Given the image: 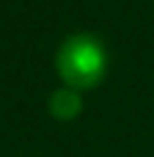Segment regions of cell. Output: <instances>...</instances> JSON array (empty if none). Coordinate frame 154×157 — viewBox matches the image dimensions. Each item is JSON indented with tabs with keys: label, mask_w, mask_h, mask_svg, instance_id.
Returning <instances> with one entry per match:
<instances>
[{
	"label": "cell",
	"mask_w": 154,
	"mask_h": 157,
	"mask_svg": "<svg viewBox=\"0 0 154 157\" xmlns=\"http://www.w3.org/2000/svg\"><path fill=\"white\" fill-rule=\"evenodd\" d=\"M55 72L61 86L74 91L96 88L107 75V47L94 33H74L61 41L55 52Z\"/></svg>",
	"instance_id": "cell-1"
},
{
	"label": "cell",
	"mask_w": 154,
	"mask_h": 157,
	"mask_svg": "<svg viewBox=\"0 0 154 157\" xmlns=\"http://www.w3.org/2000/svg\"><path fill=\"white\" fill-rule=\"evenodd\" d=\"M47 113L55 121H74L83 113V91H74L69 86H61L50 91L47 97Z\"/></svg>",
	"instance_id": "cell-2"
}]
</instances>
